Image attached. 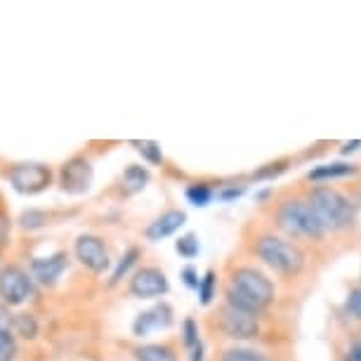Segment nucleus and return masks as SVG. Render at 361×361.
<instances>
[{"mask_svg":"<svg viewBox=\"0 0 361 361\" xmlns=\"http://www.w3.org/2000/svg\"><path fill=\"white\" fill-rule=\"evenodd\" d=\"M347 310L354 319H361V288H354L347 298Z\"/></svg>","mask_w":361,"mask_h":361,"instance_id":"26","label":"nucleus"},{"mask_svg":"<svg viewBox=\"0 0 361 361\" xmlns=\"http://www.w3.org/2000/svg\"><path fill=\"white\" fill-rule=\"evenodd\" d=\"M255 253L260 255L264 264H269L271 269L281 271V274H298L305 267V253L300 250L295 243L286 241L279 236H260L255 246Z\"/></svg>","mask_w":361,"mask_h":361,"instance_id":"3","label":"nucleus"},{"mask_svg":"<svg viewBox=\"0 0 361 361\" xmlns=\"http://www.w3.org/2000/svg\"><path fill=\"white\" fill-rule=\"evenodd\" d=\"M354 173V166L350 163H326V166L314 168L307 175L310 182H329V180H338V177H347Z\"/></svg>","mask_w":361,"mask_h":361,"instance_id":"14","label":"nucleus"},{"mask_svg":"<svg viewBox=\"0 0 361 361\" xmlns=\"http://www.w3.org/2000/svg\"><path fill=\"white\" fill-rule=\"evenodd\" d=\"M185 222H187V215L182 213V210H168V213H163L161 217H156V220L149 224L147 238L149 241H163V238L173 236Z\"/></svg>","mask_w":361,"mask_h":361,"instance_id":"12","label":"nucleus"},{"mask_svg":"<svg viewBox=\"0 0 361 361\" xmlns=\"http://www.w3.org/2000/svg\"><path fill=\"white\" fill-rule=\"evenodd\" d=\"M29 295H31V279L24 269L5 267L0 271V298H3L5 305L17 307Z\"/></svg>","mask_w":361,"mask_h":361,"instance_id":"6","label":"nucleus"},{"mask_svg":"<svg viewBox=\"0 0 361 361\" xmlns=\"http://www.w3.org/2000/svg\"><path fill=\"white\" fill-rule=\"evenodd\" d=\"M12 331V317L10 312L0 305V333H10Z\"/></svg>","mask_w":361,"mask_h":361,"instance_id":"29","label":"nucleus"},{"mask_svg":"<svg viewBox=\"0 0 361 361\" xmlns=\"http://www.w3.org/2000/svg\"><path fill=\"white\" fill-rule=\"evenodd\" d=\"M8 234H10V220L5 213H0V250H3L5 243H8Z\"/></svg>","mask_w":361,"mask_h":361,"instance_id":"28","label":"nucleus"},{"mask_svg":"<svg viewBox=\"0 0 361 361\" xmlns=\"http://www.w3.org/2000/svg\"><path fill=\"white\" fill-rule=\"evenodd\" d=\"M274 300V283L262 271L253 267H241L231 274V286L227 290V307L260 314L264 307H269Z\"/></svg>","mask_w":361,"mask_h":361,"instance_id":"1","label":"nucleus"},{"mask_svg":"<svg viewBox=\"0 0 361 361\" xmlns=\"http://www.w3.org/2000/svg\"><path fill=\"white\" fill-rule=\"evenodd\" d=\"M307 203L312 206V210H314L317 220L322 222L324 231H338V229L352 227L354 215H357L350 199L331 187L312 189Z\"/></svg>","mask_w":361,"mask_h":361,"instance_id":"2","label":"nucleus"},{"mask_svg":"<svg viewBox=\"0 0 361 361\" xmlns=\"http://www.w3.org/2000/svg\"><path fill=\"white\" fill-rule=\"evenodd\" d=\"M192 361H203V345L201 343L192 347Z\"/></svg>","mask_w":361,"mask_h":361,"instance_id":"35","label":"nucleus"},{"mask_svg":"<svg viewBox=\"0 0 361 361\" xmlns=\"http://www.w3.org/2000/svg\"><path fill=\"white\" fill-rule=\"evenodd\" d=\"M222 331L234 340H250L260 333V324H257L255 314H248V312H241L234 307H224Z\"/></svg>","mask_w":361,"mask_h":361,"instance_id":"8","label":"nucleus"},{"mask_svg":"<svg viewBox=\"0 0 361 361\" xmlns=\"http://www.w3.org/2000/svg\"><path fill=\"white\" fill-rule=\"evenodd\" d=\"M130 293L135 298H159L168 293V279L161 269L156 267H145L130 279Z\"/></svg>","mask_w":361,"mask_h":361,"instance_id":"9","label":"nucleus"},{"mask_svg":"<svg viewBox=\"0 0 361 361\" xmlns=\"http://www.w3.org/2000/svg\"><path fill=\"white\" fill-rule=\"evenodd\" d=\"M92 166L85 159H71L62 168V189L69 194H83L90 189Z\"/></svg>","mask_w":361,"mask_h":361,"instance_id":"10","label":"nucleus"},{"mask_svg":"<svg viewBox=\"0 0 361 361\" xmlns=\"http://www.w3.org/2000/svg\"><path fill=\"white\" fill-rule=\"evenodd\" d=\"M222 361H271L269 357H264L260 352H250V350H229L224 352Z\"/></svg>","mask_w":361,"mask_h":361,"instance_id":"22","label":"nucleus"},{"mask_svg":"<svg viewBox=\"0 0 361 361\" xmlns=\"http://www.w3.org/2000/svg\"><path fill=\"white\" fill-rule=\"evenodd\" d=\"M52 173L47 166H40V163H22V166H15L10 170V182L17 192L22 194H38L50 185Z\"/></svg>","mask_w":361,"mask_h":361,"instance_id":"5","label":"nucleus"},{"mask_svg":"<svg viewBox=\"0 0 361 361\" xmlns=\"http://www.w3.org/2000/svg\"><path fill=\"white\" fill-rule=\"evenodd\" d=\"M182 279H185V283L189 286V288H199V274H196V271L192 269V267H187L185 271H182Z\"/></svg>","mask_w":361,"mask_h":361,"instance_id":"30","label":"nucleus"},{"mask_svg":"<svg viewBox=\"0 0 361 361\" xmlns=\"http://www.w3.org/2000/svg\"><path fill=\"white\" fill-rule=\"evenodd\" d=\"M243 192L241 189H224V192H220V199L222 201H231V199H236V196H241Z\"/></svg>","mask_w":361,"mask_h":361,"instance_id":"33","label":"nucleus"},{"mask_svg":"<svg viewBox=\"0 0 361 361\" xmlns=\"http://www.w3.org/2000/svg\"><path fill=\"white\" fill-rule=\"evenodd\" d=\"M43 222H45V217L40 215V213H29V215H24V217H22V224H24V227H40Z\"/></svg>","mask_w":361,"mask_h":361,"instance_id":"31","label":"nucleus"},{"mask_svg":"<svg viewBox=\"0 0 361 361\" xmlns=\"http://www.w3.org/2000/svg\"><path fill=\"white\" fill-rule=\"evenodd\" d=\"M187 199L189 203H194V206H208L210 199H213V189L208 185H194L187 189Z\"/></svg>","mask_w":361,"mask_h":361,"instance_id":"20","label":"nucleus"},{"mask_svg":"<svg viewBox=\"0 0 361 361\" xmlns=\"http://www.w3.org/2000/svg\"><path fill=\"white\" fill-rule=\"evenodd\" d=\"M137 361H175V352L168 345H142L135 350Z\"/></svg>","mask_w":361,"mask_h":361,"instance_id":"15","label":"nucleus"},{"mask_svg":"<svg viewBox=\"0 0 361 361\" xmlns=\"http://www.w3.org/2000/svg\"><path fill=\"white\" fill-rule=\"evenodd\" d=\"M215 288H217V279H215V271H208L206 276L199 281V298H201V305H210V300L215 298Z\"/></svg>","mask_w":361,"mask_h":361,"instance_id":"19","label":"nucleus"},{"mask_svg":"<svg viewBox=\"0 0 361 361\" xmlns=\"http://www.w3.org/2000/svg\"><path fill=\"white\" fill-rule=\"evenodd\" d=\"M283 170H286V163H269L267 168L257 170L255 177H257V180H267V177H276V175H281Z\"/></svg>","mask_w":361,"mask_h":361,"instance_id":"27","label":"nucleus"},{"mask_svg":"<svg viewBox=\"0 0 361 361\" xmlns=\"http://www.w3.org/2000/svg\"><path fill=\"white\" fill-rule=\"evenodd\" d=\"M12 331H15L17 336L31 340V338H36V333H38V322L31 314H17V317H12Z\"/></svg>","mask_w":361,"mask_h":361,"instance_id":"17","label":"nucleus"},{"mask_svg":"<svg viewBox=\"0 0 361 361\" xmlns=\"http://www.w3.org/2000/svg\"><path fill=\"white\" fill-rule=\"evenodd\" d=\"M133 145L137 147V152L145 156V159L152 163V166H159V163L163 161L159 142H133Z\"/></svg>","mask_w":361,"mask_h":361,"instance_id":"21","label":"nucleus"},{"mask_svg":"<svg viewBox=\"0 0 361 361\" xmlns=\"http://www.w3.org/2000/svg\"><path fill=\"white\" fill-rule=\"evenodd\" d=\"M170 324H173V310H170L168 305H159V307L149 310L135 319L133 331H135V336H149V333H154V331L168 329Z\"/></svg>","mask_w":361,"mask_h":361,"instance_id":"11","label":"nucleus"},{"mask_svg":"<svg viewBox=\"0 0 361 361\" xmlns=\"http://www.w3.org/2000/svg\"><path fill=\"white\" fill-rule=\"evenodd\" d=\"M17 354V343L12 333H0V361H12Z\"/></svg>","mask_w":361,"mask_h":361,"instance_id":"23","label":"nucleus"},{"mask_svg":"<svg viewBox=\"0 0 361 361\" xmlns=\"http://www.w3.org/2000/svg\"><path fill=\"white\" fill-rule=\"evenodd\" d=\"M64 269H66V255L64 253H57L52 257H38V260H33V264H31L33 276H36L43 286L57 283V279L62 276Z\"/></svg>","mask_w":361,"mask_h":361,"instance_id":"13","label":"nucleus"},{"mask_svg":"<svg viewBox=\"0 0 361 361\" xmlns=\"http://www.w3.org/2000/svg\"><path fill=\"white\" fill-rule=\"evenodd\" d=\"M347 361H361V340L352 343L350 352H347Z\"/></svg>","mask_w":361,"mask_h":361,"instance_id":"32","label":"nucleus"},{"mask_svg":"<svg viewBox=\"0 0 361 361\" xmlns=\"http://www.w3.org/2000/svg\"><path fill=\"white\" fill-rule=\"evenodd\" d=\"M147 182H149V173L142 166H130L123 173V189H126V194L142 192Z\"/></svg>","mask_w":361,"mask_h":361,"instance_id":"16","label":"nucleus"},{"mask_svg":"<svg viewBox=\"0 0 361 361\" xmlns=\"http://www.w3.org/2000/svg\"><path fill=\"white\" fill-rule=\"evenodd\" d=\"M137 257H140V250H137V248H130V250H128V253L123 255V260L118 262V267H116V271L111 274V281H109V283H111V286L118 283L121 279H123V276L128 274V269H130L133 264L137 262Z\"/></svg>","mask_w":361,"mask_h":361,"instance_id":"18","label":"nucleus"},{"mask_svg":"<svg viewBox=\"0 0 361 361\" xmlns=\"http://www.w3.org/2000/svg\"><path fill=\"white\" fill-rule=\"evenodd\" d=\"M76 257L80 260L83 267H87L94 274H102L106 267H109V253H106V246L99 236H92V234H85V236H78L76 241Z\"/></svg>","mask_w":361,"mask_h":361,"instance_id":"7","label":"nucleus"},{"mask_svg":"<svg viewBox=\"0 0 361 361\" xmlns=\"http://www.w3.org/2000/svg\"><path fill=\"white\" fill-rule=\"evenodd\" d=\"M361 147V140H354V142H347V145L343 147V154L347 156V154H354L357 149Z\"/></svg>","mask_w":361,"mask_h":361,"instance_id":"34","label":"nucleus"},{"mask_svg":"<svg viewBox=\"0 0 361 361\" xmlns=\"http://www.w3.org/2000/svg\"><path fill=\"white\" fill-rule=\"evenodd\" d=\"M177 253H180L182 257H194V255H199V241H196V236L194 234H187V236H182L180 241H177Z\"/></svg>","mask_w":361,"mask_h":361,"instance_id":"24","label":"nucleus"},{"mask_svg":"<svg viewBox=\"0 0 361 361\" xmlns=\"http://www.w3.org/2000/svg\"><path fill=\"white\" fill-rule=\"evenodd\" d=\"M201 340H199V329H196L194 319H187L185 322V345L187 347H196Z\"/></svg>","mask_w":361,"mask_h":361,"instance_id":"25","label":"nucleus"},{"mask_svg":"<svg viewBox=\"0 0 361 361\" xmlns=\"http://www.w3.org/2000/svg\"><path fill=\"white\" fill-rule=\"evenodd\" d=\"M276 222L286 234H290L293 238H319L324 236V227L322 222L317 220L314 210L307 201H286L281 203L276 213Z\"/></svg>","mask_w":361,"mask_h":361,"instance_id":"4","label":"nucleus"}]
</instances>
